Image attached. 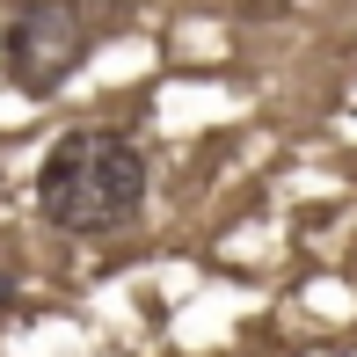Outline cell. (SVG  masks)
Here are the masks:
<instances>
[{
    "label": "cell",
    "mask_w": 357,
    "mask_h": 357,
    "mask_svg": "<svg viewBox=\"0 0 357 357\" xmlns=\"http://www.w3.org/2000/svg\"><path fill=\"white\" fill-rule=\"evenodd\" d=\"M88 59V15L80 0H22L15 22L0 29V66L22 95H52L66 88Z\"/></svg>",
    "instance_id": "cell-2"
},
{
    "label": "cell",
    "mask_w": 357,
    "mask_h": 357,
    "mask_svg": "<svg viewBox=\"0 0 357 357\" xmlns=\"http://www.w3.org/2000/svg\"><path fill=\"white\" fill-rule=\"evenodd\" d=\"M146 204V146L117 124H73L37 168V212L59 234H117Z\"/></svg>",
    "instance_id": "cell-1"
},
{
    "label": "cell",
    "mask_w": 357,
    "mask_h": 357,
    "mask_svg": "<svg viewBox=\"0 0 357 357\" xmlns=\"http://www.w3.org/2000/svg\"><path fill=\"white\" fill-rule=\"evenodd\" d=\"M0 306H8V278H0Z\"/></svg>",
    "instance_id": "cell-3"
}]
</instances>
